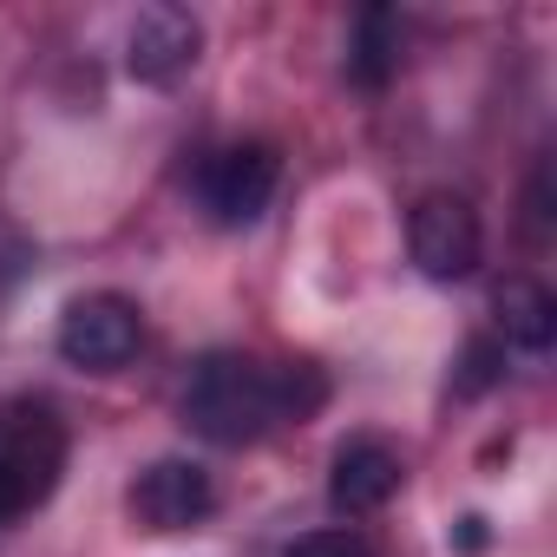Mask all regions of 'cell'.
Here are the masks:
<instances>
[{"label":"cell","instance_id":"cell-9","mask_svg":"<svg viewBox=\"0 0 557 557\" xmlns=\"http://www.w3.org/2000/svg\"><path fill=\"white\" fill-rule=\"evenodd\" d=\"M400 47H407V27L394 8H361L355 21V40H348V79L381 92L394 73H400Z\"/></svg>","mask_w":557,"mask_h":557},{"label":"cell","instance_id":"cell-4","mask_svg":"<svg viewBox=\"0 0 557 557\" xmlns=\"http://www.w3.org/2000/svg\"><path fill=\"white\" fill-rule=\"evenodd\" d=\"M145 348V315L132 296L119 289H92L79 302H66L60 315V355L86 374H119L125 361H138Z\"/></svg>","mask_w":557,"mask_h":557},{"label":"cell","instance_id":"cell-12","mask_svg":"<svg viewBox=\"0 0 557 557\" xmlns=\"http://www.w3.org/2000/svg\"><path fill=\"white\" fill-rule=\"evenodd\" d=\"M283 557H374V544H368L355 524H329V531H309V537H296Z\"/></svg>","mask_w":557,"mask_h":557},{"label":"cell","instance_id":"cell-8","mask_svg":"<svg viewBox=\"0 0 557 557\" xmlns=\"http://www.w3.org/2000/svg\"><path fill=\"white\" fill-rule=\"evenodd\" d=\"M400 479H407V466H400V453L387 440H368V433L342 440L335 466H329V505L342 518H368V511H381L400 492Z\"/></svg>","mask_w":557,"mask_h":557},{"label":"cell","instance_id":"cell-13","mask_svg":"<svg viewBox=\"0 0 557 557\" xmlns=\"http://www.w3.org/2000/svg\"><path fill=\"white\" fill-rule=\"evenodd\" d=\"M524 223H531L537 236L550 230V164H537V171H531V190H524Z\"/></svg>","mask_w":557,"mask_h":557},{"label":"cell","instance_id":"cell-3","mask_svg":"<svg viewBox=\"0 0 557 557\" xmlns=\"http://www.w3.org/2000/svg\"><path fill=\"white\" fill-rule=\"evenodd\" d=\"M275 184H283V158H275V145L262 138H243V145H223L197 164V203L210 223L223 230H243L269 210Z\"/></svg>","mask_w":557,"mask_h":557},{"label":"cell","instance_id":"cell-7","mask_svg":"<svg viewBox=\"0 0 557 557\" xmlns=\"http://www.w3.org/2000/svg\"><path fill=\"white\" fill-rule=\"evenodd\" d=\"M197 47H203L197 14H184V8H145L132 21V34H125V73L138 86H177L197 66Z\"/></svg>","mask_w":557,"mask_h":557},{"label":"cell","instance_id":"cell-10","mask_svg":"<svg viewBox=\"0 0 557 557\" xmlns=\"http://www.w3.org/2000/svg\"><path fill=\"white\" fill-rule=\"evenodd\" d=\"M498 342L524 348V355H544L557 342V302L544 283H531V275H511V283L498 289Z\"/></svg>","mask_w":557,"mask_h":557},{"label":"cell","instance_id":"cell-1","mask_svg":"<svg viewBox=\"0 0 557 557\" xmlns=\"http://www.w3.org/2000/svg\"><path fill=\"white\" fill-rule=\"evenodd\" d=\"M329 374L315 361H249V355H203L184 381V420L210 446H256L275 426H302L322 413Z\"/></svg>","mask_w":557,"mask_h":557},{"label":"cell","instance_id":"cell-6","mask_svg":"<svg viewBox=\"0 0 557 557\" xmlns=\"http://www.w3.org/2000/svg\"><path fill=\"white\" fill-rule=\"evenodd\" d=\"M125 505H132V518H138L145 531H190V524L210 518L216 485H210V472H203L197 459H151V466L138 472V485H132Z\"/></svg>","mask_w":557,"mask_h":557},{"label":"cell","instance_id":"cell-11","mask_svg":"<svg viewBox=\"0 0 557 557\" xmlns=\"http://www.w3.org/2000/svg\"><path fill=\"white\" fill-rule=\"evenodd\" d=\"M505 381V342H492V335H479V342H466V355H459V374H453V387L472 400V394H485V387H498Z\"/></svg>","mask_w":557,"mask_h":557},{"label":"cell","instance_id":"cell-5","mask_svg":"<svg viewBox=\"0 0 557 557\" xmlns=\"http://www.w3.org/2000/svg\"><path fill=\"white\" fill-rule=\"evenodd\" d=\"M407 249L420 262V275L433 283H466L485 256V230H479V210L459 197V190H426L407 216Z\"/></svg>","mask_w":557,"mask_h":557},{"label":"cell","instance_id":"cell-2","mask_svg":"<svg viewBox=\"0 0 557 557\" xmlns=\"http://www.w3.org/2000/svg\"><path fill=\"white\" fill-rule=\"evenodd\" d=\"M66 472V426L47 400L0 407V524L40 511Z\"/></svg>","mask_w":557,"mask_h":557}]
</instances>
